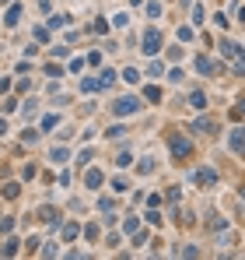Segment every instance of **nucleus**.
Returning <instances> with one entry per match:
<instances>
[{"mask_svg": "<svg viewBox=\"0 0 245 260\" xmlns=\"http://www.w3.org/2000/svg\"><path fill=\"white\" fill-rule=\"evenodd\" d=\"M144 109V95L137 99V95H116L112 102H109V113L116 116V120H126V116H133V113H140Z\"/></svg>", "mask_w": 245, "mask_h": 260, "instance_id": "f257e3e1", "label": "nucleus"}, {"mask_svg": "<svg viewBox=\"0 0 245 260\" xmlns=\"http://www.w3.org/2000/svg\"><path fill=\"white\" fill-rule=\"evenodd\" d=\"M161 49H165V36H161V28L151 21V25L140 32V53H144V56H158Z\"/></svg>", "mask_w": 245, "mask_h": 260, "instance_id": "f03ea898", "label": "nucleus"}, {"mask_svg": "<svg viewBox=\"0 0 245 260\" xmlns=\"http://www.w3.org/2000/svg\"><path fill=\"white\" fill-rule=\"evenodd\" d=\"M221 56L231 60V71L235 74H245V49L235 39H221Z\"/></svg>", "mask_w": 245, "mask_h": 260, "instance_id": "7ed1b4c3", "label": "nucleus"}, {"mask_svg": "<svg viewBox=\"0 0 245 260\" xmlns=\"http://www.w3.org/2000/svg\"><path fill=\"white\" fill-rule=\"evenodd\" d=\"M168 151H172V158H179V162H186L189 155H193V144L182 137V134H168Z\"/></svg>", "mask_w": 245, "mask_h": 260, "instance_id": "20e7f679", "label": "nucleus"}, {"mask_svg": "<svg viewBox=\"0 0 245 260\" xmlns=\"http://www.w3.org/2000/svg\"><path fill=\"white\" fill-rule=\"evenodd\" d=\"M81 183L88 186V190H102L105 186V173L91 162V166H84V176H81Z\"/></svg>", "mask_w": 245, "mask_h": 260, "instance_id": "39448f33", "label": "nucleus"}, {"mask_svg": "<svg viewBox=\"0 0 245 260\" xmlns=\"http://www.w3.org/2000/svg\"><path fill=\"white\" fill-rule=\"evenodd\" d=\"M21 14H25V4H21V0L7 4V11H4V28H18V25H21Z\"/></svg>", "mask_w": 245, "mask_h": 260, "instance_id": "423d86ee", "label": "nucleus"}, {"mask_svg": "<svg viewBox=\"0 0 245 260\" xmlns=\"http://www.w3.org/2000/svg\"><path fill=\"white\" fill-rule=\"evenodd\" d=\"M46 158H49V166H56V169H60V166H70V148H67V144H53Z\"/></svg>", "mask_w": 245, "mask_h": 260, "instance_id": "0eeeda50", "label": "nucleus"}, {"mask_svg": "<svg viewBox=\"0 0 245 260\" xmlns=\"http://www.w3.org/2000/svg\"><path fill=\"white\" fill-rule=\"evenodd\" d=\"M119 81H123V85H130V88H137L140 81H144V71H140L137 63H126V67L119 71Z\"/></svg>", "mask_w": 245, "mask_h": 260, "instance_id": "6e6552de", "label": "nucleus"}, {"mask_svg": "<svg viewBox=\"0 0 245 260\" xmlns=\"http://www.w3.org/2000/svg\"><path fill=\"white\" fill-rule=\"evenodd\" d=\"M189 25H193L196 32L207 25V7H203V4H189Z\"/></svg>", "mask_w": 245, "mask_h": 260, "instance_id": "1a4fd4ad", "label": "nucleus"}, {"mask_svg": "<svg viewBox=\"0 0 245 260\" xmlns=\"http://www.w3.org/2000/svg\"><path fill=\"white\" fill-rule=\"evenodd\" d=\"M140 7H144V14H147L151 21H161V18H165V4H161V0H144Z\"/></svg>", "mask_w": 245, "mask_h": 260, "instance_id": "9d476101", "label": "nucleus"}, {"mask_svg": "<svg viewBox=\"0 0 245 260\" xmlns=\"http://www.w3.org/2000/svg\"><path fill=\"white\" fill-rule=\"evenodd\" d=\"M70 21H74V18H70L67 11H53V14L46 18V25H49V28H67Z\"/></svg>", "mask_w": 245, "mask_h": 260, "instance_id": "9b49d317", "label": "nucleus"}, {"mask_svg": "<svg viewBox=\"0 0 245 260\" xmlns=\"http://www.w3.org/2000/svg\"><path fill=\"white\" fill-rule=\"evenodd\" d=\"M77 236H84L81 225H77V221H63V229H60V239H63V243H70V239H77Z\"/></svg>", "mask_w": 245, "mask_h": 260, "instance_id": "f8f14e48", "label": "nucleus"}, {"mask_svg": "<svg viewBox=\"0 0 245 260\" xmlns=\"http://www.w3.org/2000/svg\"><path fill=\"white\" fill-rule=\"evenodd\" d=\"M109 25H112L116 32L130 28V11H112V14H109Z\"/></svg>", "mask_w": 245, "mask_h": 260, "instance_id": "ddd939ff", "label": "nucleus"}, {"mask_svg": "<svg viewBox=\"0 0 245 260\" xmlns=\"http://www.w3.org/2000/svg\"><path fill=\"white\" fill-rule=\"evenodd\" d=\"M112 166H116V169H130V166H133V151H130V148H119V151L112 155Z\"/></svg>", "mask_w": 245, "mask_h": 260, "instance_id": "4468645a", "label": "nucleus"}, {"mask_svg": "<svg viewBox=\"0 0 245 260\" xmlns=\"http://www.w3.org/2000/svg\"><path fill=\"white\" fill-rule=\"evenodd\" d=\"M102 137H105V141H123V137H126V127H123V123H109V127L102 130Z\"/></svg>", "mask_w": 245, "mask_h": 260, "instance_id": "2eb2a0df", "label": "nucleus"}, {"mask_svg": "<svg viewBox=\"0 0 245 260\" xmlns=\"http://www.w3.org/2000/svg\"><path fill=\"white\" fill-rule=\"evenodd\" d=\"M49 56H53V60H70V46L67 43H49Z\"/></svg>", "mask_w": 245, "mask_h": 260, "instance_id": "dca6fc26", "label": "nucleus"}, {"mask_svg": "<svg viewBox=\"0 0 245 260\" xmlns=\"http://www.w3.org/2000/svg\"><path fill=\"white\" fill-rule=\"evenodd\" d=\"M39 253H42V257H56V253H63V239H60V243H56V239H46Z\"/></svg>", "mask_w": 245, "mask_h": 260, "instance_id": "f3484780", "label": "nucleus"}, {"mask_svg": "<svg viewBox=\"0 0 245 260\" xmlns=\"http://www.w3.org/2000/svg\"><path fill=\"white\" fill-rule=\"evenodd\" d=\"M39 109H42V102H39V99H25V109H21V113H25V120L32 123V120L39 116Z\"/></svg>", "mask_w": 245, "mask_h": 260, "instance_id": "a211bd4d", "label": "nucleus"}, {"mask_svg": "<svg viewBox=\"0 0 245 260\" xmlns=\"http://www.w3.org/2000/svg\"><path fill=\"white\" fill-rule=\"evenodd\" d=\"M161 74H165V63H161V60H151V63L144 67V78H151V81H158Z\"/></svg>", "mask_w": 245, "mask_h": 260, "instance_id": "6ab92c4d", "label": "nucleus"}, {"mask_svg": "<svg viewBox=\"0 0 245 260\" xmlns=\"http://www.w3.org/2000/svg\"><path fill=\"white\" fill-rule=\"evenodd\" d=\"M67 71H70V74H84V71H88V56H70V60H67Z\"/></svg>", "mask_w": 245, "mask_h": 260, "instance_id": "aec40b11", "label": "nucleus"}, {"mask_svg": "<svg viewBox=\"0 0 245 260\" xmlns=\"http://www.w3.org/2000/svg\"><path fill=\"white\" fill-rule=\"evenodd\" d=\"M0 197H4V201L21 197V183H4V186H0Z\"/></svg>", "mask_w": 245, "mask_h": 260, "instance_id": "412c9836", "label": "nucleus"}, {"mask_svg": "<svg viewBox=\"0 0 245 260\" xmlns=\"http://www.w3.org/2000/svg\"><path fill=\"white\" fill-rule=\"evenodd\" d=\"M116 78H119V74H116V67H102V74H98L102 88H112V85H116Z\"/></svg>", "mask_w": 245, "mask_h": 260, "instance_id": "4be33fe9", "label": "nucleus"}, {"mask_svg": "<svg viewBox=\"0 0 245 260\" xmlns=\"http://www.w3.org/2000/svg\"><path fill=\"white\" fill-rule=\"evenodd\" d=\"M189 109H196V113L207 109V95L203 91H189Z\"/></svg>", "mask_w": 245, "mask_h": 260, "instance_id": "5701e85b", "label": "nucleus"}, {"mask_svg": "<svg viewBox=\"0 0 245 260\" xmlns=\"http://www.w3.org/2000/svg\"><path fill=\"white\" fill-rule=\"evenodd\" d=\"M140 229V215H126L123 218V236H133Z\"/></svg>", "mask_w": 245, "mask_h": 260, "instance_id": "b1692460", "label": "nucleus"}, {"mask_svg": "<svg viewBox=\"0 0 245 260\" xmlns=\"http://www.w3.org/2000/svg\"><path fill=\"white\" fill-rule=\"evenodd\" d=\"M32 39H35V43H53L49 25H32Z\"/></svg>", "mask_w": 245, "mask_h": 260, "instance_id": "393cba45", "label": "nucleus"}, {"mask_svg": "<svg viewBox=\"0 0 245 260\" xmlns=\"http://www.w3.org/2000/svg\"><path fill=\"white\" fill-rule=\"evenodd\" d=\"M109 190H112V193H116V197H123V193H126V190H130V183H126V179H123V176H112V179H109Z\"/></svg>", "mask_w": 245, "mask_h": 260, "instance_id": "a878e982", "label": "nucleus"}, {"mask_svg": "<svg viewBox=\"0 0 245 260\" xmlns=\"http://www.w3.org/2000/svg\"><path fill=\"white\" fill-rule=\"evenodd\" d=\"M60 127V113H46V120L39 123V130L42 134H49V130H56Z\"/></svg>", "mask_w": 245, "mask_h": 260, "instance_id": "bb28decb", "label": "nucleus"}, {"mask_svg": "<svg viewBox=\"0 0 245 260\" xmlns=\"http://www.w3.org/2000/svg\"><path fill=\"white\" fill-rule=\"evenodd\" d=\"M39 137H42L39 127H25L21 130V141H25V144H39Z\"/></svg>", "mask_w": 245, "mask_h": 260, "instance_id": "cd10ccee", "label": "nucleus"}, {"mask_svg": "<svg viewBox=\"0 0 245 260\" xmlns=\"http://www.w3.org/2000/svg\"><path fill=\"white\" fill-rule=\"evenodd\" d=\"M42 71H46V78H67V67L63 63H46Z\"/></svg>", "mask_w": 245, "mask_h": 260, "instance_id": "c85d7f7f", "label": "nucleus"}, {"mask_svg": "<svg viewBox=\"0 0 245 260\" xmlns=\"http://www.w3.org/2000/svg\"><path fill=\"white\" fill-rule=\"evenodd\" d=\"M77 88H81V91H102V81H98V78H88V74H84Z\"/></svg>", "mask_w": 245, "mask_h": 260, "instance_id": "c756f323", "label": "nucleus"}, {"mask_svg": "<svg viewBox=\"0 0 245 260\" xmlns=\"http://www.w3.org/2000/svg\"><path fill=\"white\" fill-rule=\"evenodd\" d=\"M154 169H158V166H154V158L147 155V158H140V166H137V176H151Z\"/></svg>", "mask_w": 245, "mask_h": 260, "instance_id": "7c9ffc66", "label": "nucleus"}, {"mask_svg": "<svg viewBox=\"0 0 245 260\" xmlns=\"http://www.w3.org/2000/svg\"><path fill=\"white\" fill-rule=\"evenodd\" d=\"M196 71H203V74H214V71H217V63H214L210 56H196Z\"/></svg>", "mask_w": 245, "mask_h": 260, "instance_id": "2f4dec72", "label": "nucleus"}, {"mask_svg": "<svg viewBox=\"0 0 245 260\" xmlns=\"http://www.w3.org/2000/svg\"><path fill=\"white\" fill-rule=\"evenodd\" d=\"M98 211L102 215H116V197H102L98 201Z\"/></svg>", "mask_w": 245, "mask_h": 260, "instance_id": "473e14b6", "label": "nucleus"}, {"mask_svg": "<svg viewBox=\"0 0 245 260\" xmlns=\"http://www.w3.org/2000/svg\"><path fill=\"white\" fill-rule=\"evenodd\" d=\"M98 236H102V225H98V221H88V225H84V239H91V243H95Z\"/></svg>", "mask_w": 245, "mask_h": 260, "instance_id": "72a5a7b5", "label": "nucleus"}, {"mask_svg": "<svg viewBox=\"0 0 245 260\" xmlns=\"http://www.w3.org/2000/svg\"><path fill=\"white\" fill-rule=\"evenodd\" d=\"M144 99L158 106V102H161V88H154V85H144Z\"/></svg>", "mask_w": 245, "mask_h": 260, "instance_id": "f704fd0d", "label": "nucleus"}, {"mask_svg": "<svg viewBox=\"0 0 245 260\" xmlns=\"http://www.w3.org/2000/svg\"><path fill=\"white\" fill-rule=\"evenodd\" d=\"M109 28H112V25H109V18H95V25H91V32H95V36H105Z\"/></svg>", "mask_w": 245, "mask_h": 260, "instance_id": "c9c22d12", "label": "nucleus"}, {"mask_svg": "<svg viewBox=\"0 0 245 260\" xmlns=\"http://www.w3.org/2000/svg\"><path fill=\"white\" fill-rule=\"evenodd\" d=\"M182 78H186V74H182V67H172V71L165 74V81H168V85H182Z\"/></svg>", "mask_w": 245, "mask_h": 260, "instance_id": "e433bc0d", "label": "nucleus"}, {"mask_svg": "<svg viewBox=\"0 0 245 260\" xmlns=\"http://www.w3.org/2000/svg\"><path fill=\"white\" fill-rule=\"evenodd\" d=\"M42 250V239L39 236H28V239H25V253H39Z\"/></svg>", "mask_w": 245, "mask_h": 260, "instance_id": "4c0bfd02", "label": "nucleus"}, {"mask_svg": "<svg viewBox=\"0 0 245 260\" xmlns=\"http://www.w3.org/2000/svg\"><path fill=\"white\" fill-rule=\"evenodd\" d=\"M0 113H4V116L18 113V99H4V102H0Z\"/></svg>", "mask_w": 245, "mask_h": 260, "instance_id": "58836bf2", "label": "nucleus"}, {"mask_svg": "<svg viewBox=\"0 0 245 260\" xmlns=\"http://www.w3.org/2000/svg\"><path fill=\"white\" fill-rule=\"evenodd\" d=\"M193 179H196V183H203V186H210V183H214V173H210V169H196Z\"/></svg>", "mask_w": 245, "mask_h": 260, "instance_id": "ea45409f", "label": "nucleus"}, {"mask_svg": "<svg viewBox=\"0 0 245 260\" xmlns=\"http://www.w3.org/2000/svg\"><path fill=\"white\" fill-rule=\"evenodd\" d=\"M91 158H95V151H91V148H84L81 155H77V162H74V166H81V169H84V166H91Z\"/></svg>", "mask_w": 245, "mask_h": 260, "instance_id": "a19ab883", "label": "nucleus"}, {"mask_svg": "<svg viewBox=\"0 0 245 260\" xmlns=\"http://www.w3.org/2000/svg\"><path fill=\"white\" fill-rule=\"evenodd\" d=\"M165 49H168L165 56H168V60H175V63H179V60L186 56V53H182V46H165Z\"/></svg>", "mask_w": 245, "mask_h": 260, "instance_id": "79ce46f5", "label": "nucleus"}, {"mask_svg": "<svg viewBox=\"0 0 245 260\" xmlns=\"http://www.w3.org/2000/svg\"><path fill=\"white\" fill-rule=\"evenodd\" d=\"M0 253H4V257H14V253H18V239L11 236V239L4 243V250H0Z\"/></svg>", "mask_w": 245, "mask_h": 260, "instance_id": "37998d69", "label": "nucleus"}, {"mask_svg": "<svg viewBox=\"0 0 245 260\" xmlns=\"http://www.w3.org/2000/svg\"><path fill=\"white\" fill-rule=\"evenodd\" d=\"M207 130H214V123H210V120H196V123H193V134H196V137H200V134H207Z\"/></svg>", "mask_w": 245, "mask_h": 260, "instance_id": "c03bdc74", "label": "nucleus"}, {"mask_svg": "<svg viewBox=\"0 0 245 260\" xmlns=\"http://www.w3.org/2000/svg\"><path fill=\"white\" fill-rule=\"evenodd\" d=\"M119 243H123V232H109V236H105V246H109V250H116Z\"/></svg>", "mask_w": 245, "mask_h": 260, "instance_id": "a18cd8bd", "label": "nucleus"}, {"mask_svg": "<svg viewBox=\"0 0 245 260\" xmlns=\"http://www.w3.org/2000/svg\"><path fill=\"white\" fill-rule=\"evenodd\" d=\"M214 25H217V28H228V25H231V18H228L224 11H217V14H214Z\"/></svg>", "mask_w": 245, "mask_h": 260, "instance_id": "49530a36", "label": "nucleus"}, {"mask_svg": "<svg viewBox=\"0 0 245 260\" xmlns=\"http://www.w3.org/2000/svg\"><path fill=\"white\" fill-rule=\"evenodd\" d=\"M35 176H39V166H35V162H32V166H25V169H21V179H35Z\"/></svg>", "mask_w": 245, "mask_h": 260, "instance_id": "de8ad7c7", "label": "nucleus"}, {"mask_svg": "<svg viewBox=\"0 0 245 260\" xmlns=\"http://www.w3.org/2000/svg\"><path fill=\"white\" fill-rule=\"evenodd\" d=\"M147 225H151V229H161V215H158V211H147Z\"/></svg>", "mask_w": 245, "mask_h": 260, "instance_id": "09e8293b", "label": "nucleus"}, {"mask_svg": "<svg viewBox=\"0 0 245 260\" xmlns=\"http://www.w3.org/2000/svg\"><path fill=\"white\" fill-rule=\"evenodd\" d=\"M88 67H102V53H98V49L88 53Z\"/></svg>", "mask_w": 245, "mask_h": 260, "instance_id": "8fccbe9b", "label": "nucleus"}, {"mask_svg": "<svg viewBox=\"0 0 245 260\" xmlns=\"http://www.w3.org/2000/svg\"><path fill=\"white\" fill-rule=\"evenodd\" d=\"M35 7H39L42 14H53V0H35Z\"/></svg>", "mask_w": 245, "mask_h": 260, "instance_id": "3c124183", "label": "nucleus"}, {"mask_svg": "<svg viewBox=\"0 0 245 260\" xmlns=\"http://www.w3.org/2000/svg\"><path fill=\"white\" fill-rule=\"evenodd\" d=\"M179 39H182V43L193 39V25H182V28H179Z\"/></svg>", "mask_w": 245, "mask_h": 260, "instance_id": "603ef678", "label": "nucleus"}, {"mask_svg": "<svg viewBox=\"0 0 245 260\" xmlns=\"http://www.w3.org/2000/svg\"><path fill=\"white\" fill-rule=\"evenodd\" d=\"M179 190H182V186H168V193H165V197H168V201H182V193H179Z\"/></svg>", "mask_w": 245, "mask_h": 260, "instance_id": "864d4df0", "label": "nucleus"}, {"mask_svg": "<svg viewBox=\"0 0 245 260\" xmlns=\"http://www.w3.org/2000/svg\"><path fill=\"white\" fill-rule=\"evenodd\" d=\"M11 88H14V81H11V78H0V95H4V91H11Z\"/></svg>", "mask_w": 245, "mask_h": 260, "instance_id": "5fc2aeb1", "label": "nucleus"}, {"mask_svg": "<svg viewBox=\"0 0 245 260\" xmlns=\"http://www.w3.org/2000/svg\"><path fill=\"white\" fill-rule=\"evenodd\" d=\"M7 130H11V127H7V116L0 113V137H7Z\"/></svg>", "mask_w": 245, "mask_h": 260, "instance_id": "6e6d98bb", "label": "nucleus"}, {"mask_svg": "<svg viewBox=\"0 0 245 260\" xmlns=\"http://www.w3.org/2000/svg\"><path fill=\"white\" fill-rule=\"evenodd\" d=\"M130 4H133V7H140V4H144V0H130Z\"/></svg>", "mask_w": 245, "mask_h": 260, "instance_id": "4d7b16f0", "label": "nucleus"}, {"mask_svg": "<svg viewBox=\"0 0 245 260\" xmlns=\"http://www.w3.org/2000/svg\"><path fill=\"white\" fill-rule=\"evenodd\" d=\"M7 4H14V0H0V7H7Z\"/></svg>", "mask_w": 245, "mask_h": 260, "instance_id": "13d9d810", "label": "nucleus"}, {"mask_svg": "<svg viewBox=\"0 0 245 260\" xmlns=\"http://www.w3.org/2000/svg\"><path fill=\"white\" fill-rule=\"evenodd\" d=\"M179 4H182V7H186V4H193V0H179Z\"/></svg>", "mask_w": 245, "mask_h": 260, "instance_id": "bf43d9fd", "label": "nucleus"}]
</instances>
